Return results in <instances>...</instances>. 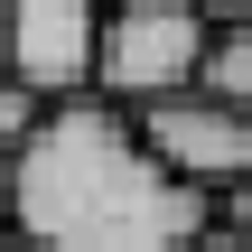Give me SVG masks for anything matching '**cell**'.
Masks as SVG:
<instances>
[{"mask_svg": "<svg viewBox=\"0 0 252 252\" xmlns=\"http://www.w3.org/2000/svg\"><path fill=\"white\" fill-rule=\"evenodd\" d=\"M0 224L28 252H196L206 196H187L112 103H56L0 159Z\"/></svg>", "mask_w": 252, "mask_h": 252, "instance_id": "cell-1", "label": "cell"}, {"mask_svg": "<svg viewBox=\"0 0 252 252\" xmlns=\"http://www.w3.org/2000/svg\"><path fill=\"white\" fill-rule=\"evenodd\" d=\"M206 19L196 0H122L103 9V37H94V103H168V94H196V65H206Z\"/></svg>", "mask_w": 252, "mask_h": 252, "instance_id": "cell-2", "label": "cell"}, {"mask_svg": "<svg viewBox=\"0 0 252 252\" xmlns=\"http://www.w3.org/2000/svg\"><path fill=\"white\" fill-rule=\"evenodd\" d=\"M94 37H103V0H0V75L47 112L94 94Z\"/></svg>", "mask_w": 252, "mask_h": 252, "instance_id": "cell-3", "label": "cell"}, {"mask_svg": "<svg viewBox=\"0 0 252 252\" xmlns=\"http://www.w3.org/2000/svg\"><path fill=\"white\" fill-rule=\"evenodd\" d=\"M131 131H140V150H150L187 196H234L252 178V122L224 112V103H206V94H168V103L131 112Z\"/></svg>", "mask_w": 252, "mask_h": 252, "instance_id": "cell-4", "label": "cell"}, {"mask_svg": "<svg viewBox=\"0 0 252 252\" xmlns=\"http://www.w3.org/2000/svg\"><path fill=\"white\" fill-rule=\"evenodd\" d=\"M196 94L252 122V19H234V28H215V37H206V65H196Z\"/></svg>", "mask_w": 252, "mask_h": 252, "instance_id": "cell-5", "label": "cell"}, {"mask_svg": "<svg viewBox=\"0 0 252 252\" xmlns=\"http://www.w3.org/2000/svg\"><path fill=\"white\" fill-rule=\"evenodd\" d=\"M37 122H47V103H37V94H19V84L0 75V159H9V150L37 131Z\"/></svg>", "mask_w": 252, "mask_h": 252, "instance_id": "cell-6", "label": "cell"}, {"mask_svg": "<svg viewBox=\"0 0 252 252\" xmlns=\"http://www.w3.org/2000/svg\"><path fill=\"white\" fill-rule=\"evenodd\" d=\"M224 234H234V243H252V178L224 196Z\"/></svg>", "mask_w": 252, "mask_h": 252, "instance_id": "cell-7", "label": "cell"}, {"mask_svg": "<svg viewBox=\"0 0 252 252\" xmlns=\"http://www.w3.org/2000/svg\"><path fill=\"white\" fill-rule=\"evenodd\" d=\"M196 19L206 28H234V19H252V0H196Z\"/></svg>", "mask_w": 252, "mask_h": 252, "instance_id": "cell-8", "label": "cell"}, {"mask_svg": "<svg viewBox=\"0 0 252 252\" xmlns=\"http://www.w3.org/2000/svg\"><path fill=\"white\" fill-rule=\"evenodd\" d=\"M196 252H252V243H234L224 224H206V234H196Z\"/></svg>", "mask_w": 252, "mask_h": 252, "instance_id": "cell-9", "label": "cell"}, {"mask_svg": "<svg viewBox=\"0 0 252 252\" xmlns=\"http://www.w3.org/2000/svg\"><path fill=\"white\" fill-rule=\"evenodd\" d=\"M0 252H28V243H19V234H0Z\"/></svg>", "mask_w": 252, "mask_h": 252, "instance_id": "cell-10", "label": "cell"}, {"mask_svg": "<svg viewBox=\"0 0 252 252\" xmlns=\"http://www.w3.org/2000/svg\"><path fill=\"white\" fill-rule=\"evenodd\" d=\"M103 9H122V0H103Z\"/></svg>", "mask_w": 252, "mask_h": 252, "instance_id": "cell-11", "label": "cell"}]
</instances>
